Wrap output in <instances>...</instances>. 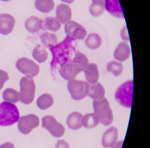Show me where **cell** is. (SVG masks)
I'll return each instance as SVG.
<instances>
[{
	"label": "cell",
	"mask_w": 150,
	"mask_h": 148,
	"mask_svg": "<svg viewBox=\"0 0 150 148\" xmlns=\"http://www.w3.org/2000/svg\"><path fill=\"white\" fill-rule=\"evenodd\" d=\"M9 79L8 73L6 71L0 69V90L3 88L4 83Z\"/></svg>",
	"instance_id": "obj_33"
},
{
	"label": "cell",
	"mask_w": 150,
	"mask_h": 148,
	"mask_svg": "<svg viewBox=\"0 0 150 148\" xmlns=\"http://www.w3.org/2000/svg\"><path fill=\"white\" fill-rule=\"evenodd\" d=\"M105 90L101 84L97 82L89 84V92L88 96L94 100H99L104 98Z\"/></svg>",
	"instance_id": "obj_15"
},
{
	"label": "cell",
	"mask_w": 150,
	"mask_h": 148,
	"mask_svg": "<svg viewBox=\"0 0 150 148\" xmlns=\"http://www.w3.org/2000/svg\"><path fill=\"white\" fill-rule=\"evenodd\" d=\"M20 118L19 109L15 104L8 102L0 103V126L13 125Z\"/></svg>",
	"instance_id": "obj_1"
},
{
	"label": "cell",
	"mask_w": 150,
	"mask_h": 148,
	"mask_svg": "<svg viewBox=\"0 0 150 148\" xmlns=\"http://www.w3.org/2000/svg\"><path fill=\"white\" fill-rule=\"evenodd\" d=\"M43 25V22L42 20L35 16L28 18L25 23L26 29L32 34L38 32L42 28Z\"/></svg>",
	"instance_id": "obj_14"
},
{
	"label": "cell",
	"mask_w": 150,
	"mask_h": 148,
	"mask_svg": "<svg viewBox=\"0 0 150 148\" xmlns=\"http://www.w3.org/2000/svg\"><path fill=\"white\" fill-rule=\"evenodd\" d=\"M39 125V117L33 114L23 116L20 117L18 121L19 130L24 135L29 134L33 129L37 128Z\"/></svg>",
	"instance_id": "obj_6"
},
{
	"label": "cell",
	"mask_w": 150,
	"mask_h": 148,
	"mask_svg": "<svg viewBox=\"0 0 150 148\" xmlns=\"http://www.w3.org/2000/svg\"><path fill=\"white\" fill-rule=\"evenodd\" d=\"M56 148H70L69 144L64 140H59L56 145Z\"/></svg>",
	"instance_id": "obj_35"
},
{
	"label": "cell",
	"mask_w": 150,
	"mask_h": 148,
	"mask_svg": "<svg viewBox=\"0 0 150 148\" xmlns=\"http://www.w3.org/2000/svg\"><path fill=\"white\" fill-rule=\"evenodd\" d=\"M0 148H15L14 144L12 143L8 142L0 145Z\"/></svg>",
	"instance_id": "obj_36"
},
{
	"label": "cell",
	"mask_w": 150,
	"mask_h": 148,
	"mask_svg": "<svg viewBox=\"0 0 150 148\" xmlns=\"http://www.w3.org/2000/svg\"><path fill=\"white\" fill-rule=\"evenodd\" d=\"M54 103L53 97L49 93H45L39 96L37 101L38 107L42 110H45Z\"/></svg>",
	"instance_id": "obj_23"
},
{
	"label": "cell",
	"mask_w": 150,
	"mask_h": 148,
	"mask_svg": "<svg viewBox=\"0 0 150 148\" xmlns=\"http://www.w3.org/2000/svg\"><path fill=\"white\" fill-rule=\"evenodd\" d=\"M121 36L122 39L125 41H129V33L127 26L125 25L122 29L121 32Z\"/></svg>",
	"instance_id": "obj_34"
},
{
	"label": "cell",
	"mask_w": 150,
	"mask_h": 148,
	"mask_svg": "<svg viewBox=\"0 0 150 148\" xmlns=\"http://www.w3.org/2000/svg\"><path fill=\"white\" fill-rule=\"evenodd\" d=\"M1 1H3L4 2H8L11 1V0H1Z\"/></svg>",
	"instance_id": "obj_39"
},
{
	"label": "cell",
	"mask_w": 150,
	"mask_h": 148,
	"mask_svg": "<svg viewBox=\"0 0 150 148\" xmlns=\"http://www.w3.org/2000/svg\"><path fill=\"white\" fill-rule=\"evenodd\" d=\"M49 132L55 137H61L64 134L65 128L63 124L57 122L55 127L49 130Z\"/></svg>",
	"instance_id": "obj_31"
},
{
	"label": "cell",
	"mask_w": 150,
	"mask_h": 148,
	"mask_svg": "<svg viewBox=\"0 0 150 148\" xmlns=\"http://www.w3.org/2000/svg\"><path fill=\"white\" fill-rule=\"evenodd\" d=\"M83 72L85 73L86 81L89 84L97 83L99 80V72L98 66L95 63L88 65Z\"/></svg>",
	"instance_id": "obj_13"
},
{
	"label": "cell",
	"mask_w": 150,
	"mask_h": 148,
	"mask_svg": "<svg viewBox=\"0 0 150 148\" xmlns=\"http://www.w3.org/2000/svg\"><path fill=\"white\" fill-rule=\"evenodd\" d=\"M0 1H1V0H0Z\"/></svg>",
	"instance_id": "obj_41"
},
{
	"label": "cell",
	"mask_w": 150,
	"mask_h": 148,
	"mask_svg": "<svg viewBox=\"0 0 150 148\" xmlns=\"http://www.w3.org/2000/svg\"><path fill=\"white\" fill-rule=\"evenodd\" d=\"M106 0H92L89 8V12L93 16L98 17L102 15L106 10Z\"/></svg>",
	"instance_id": "obj_17"
},
{
	"label": "cell",
	"mask_w": 150,
	"mask_h": 148,
	"mask_svg": "<svg viewBox=\"0 0 150 148\" xmlns=\"http://www.w3.org/2000/svg\"><path fill=\"white\" fill-rule=\"evenodd\" d=\"M1 15H0V20H1Z\"/></svg>",
	"instance_id": "obj_40"
},
{
	"label": "cell",
	"mask_w": 150,
	"mask_h": 148,
	"mask_svg": "<svg viewBox=\"0 0 150 148\" xmlns=\"http://www.w3.org/2000/svg\"><path fill=\"white\" fill-rule=\"evenodd\" d=\"M0 20V33L7 35L11 33L14 27L16 20L10 14H1Z\"/></svg>",
	"instance_id": "obj_9"
},
{
	"label": "cell",
	"mask_w": 150,
	"mask_h": 148,
	"mask_svg": "<svg viewBox=\"0 0 150 148\" xmlns=\"http://www.w3.org/2000/svg\"><path fill=\"white\" fill-rule=\"evenodd\" d=\"M93 107L94 113L99 117L100 122L105 126L112 123L113 121V114L107 98H103L99 100L93 101Z\"/></svg>",
	"instance_id": "obj_2"
},
{
	"label": "cell",
	"mask_w": 150,
	"mask_h": 148,
	"mask_svg": "<svg viewBox=\"0 0 150 148\" xmlns=\"http://www.w3.org/2000/svg\"><path fill=\"white\" fill-rule=\"evenodd\" d=\"M118 130L115 127H110L103 136L102 143L105 148H111L116 143L118 138Z\"/></svg>",
	"instance_id": "obj_10"
},
{
	"label": "cell",
	"mask_w": 150,
	"mask_h": 148,
	"mask_svg": "<svg viewBox=\"0 0 150 148\" xmlns=\"http://www.w3.org/2000/svg\"><path fill=\"white\" fill-rule=\"evenodd\" d=\"M102 43L101 38L99 34L95 33L89 34L85 40L86 46L92 50L99 48L101 45Z\"/></svg>",
	"instance_id": "obj_21"
},
{
	"label": "cell",
	"mask_w": 150,
	"mask_h": 148,
	"mask_svg": "<svg viewBox=\"0 0 150 148\" xmlns=\"http://www.w3.org/2000/svg\"><path fill=\"white\" fill-rule=\"evenodd\" d=\"M72 18L71 9L64 4H59L56 8V18L61 24H66L71 21Z\"/></svg>",
	"instance_id": "obj_11"
},
{
	"label": "cell",
	"mask_w": 150,
	"mask_h": 148,
	"mask_svg": "<svg viewBox=\"0 0 150 148\" xmlns=\"http://www.w3.org/2000/svg\"><path fill=\"white\" fill-rule=\"evenodd\" d=\"M73 60L77 65L81 72H83L89 64L87 57L81 52L77 51L76 52Z\"/></svg>",
	"instance_id": "obj_26"
},
{
	"label": "cell",
	"mask_w": 150,
	"mask_h": 148,
	"mask_svg": "<svg viewBox=\"0 0 150 148\" xmlns=\"http://www.w3.org/2000/svg\"><path fill=\"white\" fill-rule=\"evenodd\" d=\"M64 29L68 36L79 40L84 39L87 33L85 28L75 21H70L66 23Z\"/></svg>",
	"instance_id": "obj_7"
},
{
	"label": "cell",
	"mask_w": 150,
	"mask_h": 148,
	"mask_svg": "<svg viewBox=\"0 0 150 148\" xmlns=\"http://www.w3.org/2000/svg\"><path fill=\"white\" fill-rule=\"evenodd\" d=\"M106 9L117 18H123L122 11L118 0H106Z\"/></svg>",
	"instance_id": "obj_18"
},
{
	"label": "cell",
	"mask_w": 150,
	"mask_h": 148,
	"mask_svg": "<svg viewBox=\"0 0 150 148\" xmlns=\"http://www.w3.org/2000/svg\"><path fill=\"white\" fill-rule=\"evenodd\" d=\"M81 72L73 60H68L64 63L59 69V73L62 78L67 80L74 79Z\"/></svg>",
	"instance_id": "obj_8"
},
{
	"label": "cell",
	"mask_w": 150,
	"mask_h": 148,
	"mask_svg": "<svg viewBox=\"0 0 150 148\" xmlns=\"http://www.w3.org/2000/svg\"><path fill=\"white\" fill-rule=\"evenodd\" d=\"M75 0H61L62 1L68 4H71Z\"/></svg>",
	"instance_id": "obj_38"
},
{
	"label": "cell",
	"mask_w": 150,
	"mask_h": 148,
	"mask_svg": "<svg viewBox=\"0 0 150 148\" xmlns=\"http://www.w3.org/2000/svg\"><path fill=\"white\" fill-rule=\"evenodd\" d=\"M100 123L99 117L94 113H89L82 116L81 124L86 128H93Z\"/></svg>",
	"instance_id": "obj_19"
},
{
	"label": "cell",
	"mask_w": 150,
	"mask_h": 148,
	"mask_svg": "<svg viewBox=\"0 0 150 148\" xmlns=\"http://www.w3.org/2000/svg\"><path fill=\"white\" fill-rule=\"evenodd\" d=\"M131 54V49L127 42H121L114 52V58L118 61L122 62L127 60Z\"/></svg>",
	"instance_id": "obj_12"
},
{
	"label": "cell",
	"mask_w": 150,
	"mask_h": 148,
	"mask_svg": "<svg viewBox=\"0 0 150 148\" xmlns=\"http://www.w3.org/2000/svg\"><path fill=\"white\" fill-rule=\"evenodd\" d=\"M33 57L39 63L45 62L48 59V53L44 46L41 44L37 45L33 51Z\"/></svg>",
	"instance_id": "obj_22"
},
{
	"label": "cell",
	"mask_w": 150,
	"mask_h": 148,
	"mask_svg": "<svg viewBox=\"0 0 150 148\" xmlns=\"http://www.w3.org/2000/svg\"><path fill=\"white\" fill-rule=\"evenodd\" d=\"M40 39L45 47L50 48L57 44L58 39L55 34L45 32L40 36Z\"/></svg>",
	"instance_id": "obj_25"
},
{
	"label": "cell",
	"mask_w": 150,
	"mask_h": 148,
	"mask_svg": "<svg viewBox=\"0 0 150 148\" xmlns=\"http://www.w3.org/2000/svg\"><path fill=\"white\" fill-rule=\"evenodd\" d=\"M84 90L82 93L78 95H71L72 98L75 100H82L88 96L89 92V84L86 81H84Z\"/></svg>",
	"instance_id": "obj_32"
},
{
	"label": "cell",
	"mask_w": 150,
	"mask_h": 148,
	"mask_svg": "<svg viewBox=\"0 0 150 148\" xmlns=\"http://www.w3.org/2000/svg\"><path fill=\"white\" fill-rule=\"evenodd\" d=\"M82 115L80 113L73 112L71 113L67 117V124L69 128L73 130H78L82 127L81 118Z\"/></svg>",
	"instance_id": "obj_16"
},
{
	"label": "cell",
	"mask_w": 150,
	"mask_h": 148,
	"mask_svg": "<svg viewBox=\"0 0 150 148\" xmlns=\"http://www.w3.org/2000/svg\"><path fill=\"white\" fill-rule=\"evenodd\" d=\"M3 98L6 102L15 103L20 101L19 93L12 88H8L3 93Z\"/></svg>",
	"instance_id": "obj_27"
},
{
	"label": "cell",
	"mask_w": 150,
	"mask_h": 148,
	"mask_svg": "<svg viewBox=\"0 0 150 148\" xmlns=\"http://www.w3.org/2000/svg\"><path fill=\"white\" fill-rule=\"evenodd\" d=\"M55 3L53 0H35L36 8L41 12L48 13L54 9Z\"/></svg>",
	"instance_id": "obj_24"
},
{
	"label": "cell",
	"mask_w": 150,
	"mask_h": 148,
	"mask_svg": "<svg viewBox=\"0 0 150 148\" xmlns=\"http://www.w3.org/2000/svg\"><path fill=\"white\" fill-rule=\"evenodd\" d=\"M42 122V126L43 128H45L49 131L53 128L57 122L56 118L54 116L50 115L46 116L43 117Z\"/></svg>",
	"instance_id": "obj_30"
},
{
	"label": "cell",
	"mask_w": 150,
	"mask_h": 148,
	"mask_svg": "<svg viewBox=\"0 0 150 148\" xmlns=\"http://www.w3.org/2000/svg\"><path fill=\"white\" fill-rule=\"evenodd\" d=\"M123 143V141L116 142L115 145L112 146L111 148H122Z\"/></svg>",
	"instance_id": "obj_37"
},
{
	"label": "cell",
	"mask_w": 150,
	"mask_h": 148,
	"mask_svg": "<svg viewBox=\"0 0 150 148\" xmlns=\"http://www.w3.org/2000/svg\"><path fill=\"white\" fill-rule=\"evenodd\" d=\"M44 27L47 30L51 31L56 32L61 28V23L56 18L52 17H49L45 19Z\"/></svg>",
	"instance_id": "obj_28"
},
{
	"label": "cell",
	"mask_w": 150,
	"mask_h": 148,
	"mask_svg": "<svg viewBox=\"0 0 150 148\" xmlns=\"http://www.w3.org/2000/svg\"><path fill=\"white\" fill-rule=\"evenodd\" d=\"M16 68L28 77H33L38 74L40 70L39 65L33 60L23 58L19 59L16 63Z\"/></svg>",
	"instance_id": "obj_5"
},
{
	"label": "cell",
	"mask_w": 150,
	"mask_h": 148,
	"mask_svg": "<svg viewBox=\"0 0 150 148\" xmlns=\"http://www.w3.org/2000/svg\"><path fill=\"white\" fill-rule=\"evenodd\" d=\"M107 69L108 72L112 73L115 76L117 77L122 72L123 67L122 63L114 60L108 63Z\"/></svg>",
	"instance_id": "obj_29"
},
{
	"label": "cell",
	"mask_w": 150,
	"mask_h": 148,
	"mask_svg": "<svg viewBox=\"0 0 150 148\" xmlns=\"http://www.w3.org/2000/svg\"><path fill=\"white\" fill-rule=\"evenodd\" d=\"M67 88L71 95H78L82 93L84 90L83 81L72 79L68 81Z\"/></svg>",
	"instance_id": "obj_20"
},
{
	"label": "cell",
	"mask_w": 150,
	"mask_h": 148,
	"mask_svg": "<svg viewBox=\"0 0 150 148\" xmlns=\"http://www.w3.org/2000/svg\"><path fill=\"white\" fill-rule=\"evenodd\" d=\"M20 101L26 105L30 104L34 100L36 89L33 78L27 76L23 77L20 81Z\"/></svg>",
	"instance_id": "obj_3"
},
{
	"label": "cell",
	"mask_w": 150,
	"mask_h": 148,
	"mask_svg": "<svg viewBox=\"0 0 150 148\" xmlns=\"http://www.w3.org/2000/svg\"><path fill=\"white\" fill-rule=\"evenodd\" d=\"M133 80L128 81L122 84L116 92L115 97L122 106L130 108L133 94Z\"/></svg>",
	"instance_id": "obj_4"
}]
</instances>
